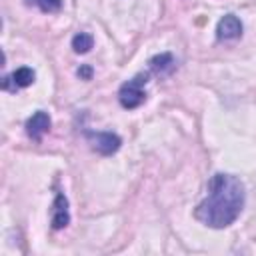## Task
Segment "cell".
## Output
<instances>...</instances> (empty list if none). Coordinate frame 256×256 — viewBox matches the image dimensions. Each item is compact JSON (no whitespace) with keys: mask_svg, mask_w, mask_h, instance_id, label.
Masks as SVG:
<instances>
[{"mask_svg":"<svg viewBox=\"0 0 256 256\" xmlns=\"http://www.w3.org/2000/svg\"><path fill=\"white\" fill-rule=\"evenodd\" d=\"M244 184L232 174H214L208 182V196L198 204L194 216L208 228H226L242 212Z\"/></svg>","mask_w":256,"mask_h":256,"instance_id":"1","label":"cell"},{"mask_svg":"<svg viewBox=\"0 0 256 256\" xmlns=\"http://www.w3.org/2000/svg\"><path fill=\"white\" fill-rule=\"evenodd\" d=\"M148 82V74H136L132 80L124 82L120 92H118V100L124 108H136L146 100V94L142 90V86Z\"/></svg>","mask_w":256,"mask_h":256,"instance_id":"2","label":"cell"},{"mask_svg":"<svg viewBox=\"0 0 256 256\" xmlns=\"http://www.w3.org/2000/svg\"><path fill=\"white\" fill-rule=\"evenodd\" d=\"M86 138L92 144V148L102 156L114 154L122 144V140L112 132H86Z\"/></svg>","mask_w":256,"mask_h":256,"instance_id":"3","label":"cell"},{"mask_svg":"<svg viewBox=\"0 0 256 256\" xmlns=\"http://www.w3.org/2000/svg\"><path fill=\"white\" fill-rule=\"evenodd\" d=\"M242 34V22L238 16L234 14H226L224 18H220L218 28H216V36L218 40H234Z\"/></svg>","mask_w":256,"mask_h":256,"instance_id":"4","label":"cell"},{"mask_svg":"<svg viewBox=\"0 0 256 256\" xmlns=\"http://www.w3.org/2000/svg\"><path fill=\"white\" fill-rule=\"evenodd\" d=\"M48 130H50V116L42 110L34 112L26 122V134L34 140H40Z\"/></svg>","mask_w":256,"mask_h":256,"instance_id":"5","label":"cell"},{"mask_svg":"<svg viewBox=\"0 0 256 256\" xmlns=\"http://www.w3.org/2000/svg\"><path fill=\"white\" fill-rule=\"evenodd\" d=\"M70 222V214H68V200L64 194H58L54 204H52V228L60 230L64 226H68Z\"/></svg>","mask_w":256,"mask_h":256,"instance_id":"6","label":"cell"},{"mask_svg":"<svg viewBox=\"0 0 256 256\" xmlns=\"http://www.w3.org/2000/svg\"><path fill=\"white\" fill-rule=\"evenodd\" d=\"M150 68H152V72H156V74H166V72H170V70L174 68V58H172V54H170V52H162V54L150 58Z\"/></svg>","mask_w":256,"mask_h":256,"instance_id":"7","label":"cell"},{"mask_svg":"<svg viewBox=\"0 0 256 256\" xmlns=\"http://www.w3.org/2000/svg\"><path fill=\"white\" fill-rule=\"evenodd\" d=\"M10 78H12V84H14V88H26V86H30V84L34 82L36 74H34V70H32V68H28V66H22V68L14 70Z\"/></svg>","mask_w":256,"mask_h":256,"instance_id":"8","label":"cell"},{"mask_svg":"<svg viewBox=\"0 0 256 256\" xmlns=\"http://www.w3.org/2000/svg\"><path fill=\"white\" fill-rule=\"evenodd\" d=\"M92 46H94V38H92L90 34H86V32H78V34L72 38V48H74V52H78V54H86Z\"/></svg>","mask_w":256,"mask_h":256,"instance_id":"9","label":"cell"},{"mask_svg":"<svg viewBox=\"0 0 256 256\" xmlns=\"http://www.w3.org/2000/svg\"><path fill=\"white\" fill-rule=\"evenodd\" d=\"M36 6L42 12H58L62 8V0H36Z\"/></svg>","mask_w":256,"mask_h":256,"instance_id":"10","label":"cell"},{"mask_svg":"<svg viewBox=\"0 0 256 256\" xmlns=\"http://www.w3.org/2000/svg\"><path fill=\"white\" fill-rule=\"evenodd\" d=\"M78 76H80V78H84V80H90V78H92V68H90L88 64L80 66V68H78Z\"/></svg>","mask_w":256,"mask_h":256,"instance_id":"11","label":"cell"},{"mask_svg":"<svg viewBox=\"0 0 256 256\" xmlns=\"http://www.w3.org/2000/svg\"><path fill=\"white\" fill-rule=\"evenodd\" d=\"M26 2V6H32V4H36V0H24Z\"/></svg>","mask_w":256,"mask_h":256,"instance_id":"12","label":"cell"}]
</instances>
